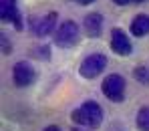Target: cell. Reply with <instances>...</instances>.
<instances>
[{
  "instance_id": "obj_13",
  "label": "cell",
  "mask_w": 149,
  "mask_h": 131,
  "mask_svg": "<svg viewBox=\"0 0 149 131\" xmlns=\"http://www.w3.org/2000/svg\"><path fill=\"white\" fill-rule=\"evenodd\" d=\"M0 40H2V47H4V54H8L10 52V45L6 40V34H0Z\"/></svg>"
},
{
  "instance_id": "obj_17",
  "label": "cell",
  "mask_w": 149,
  "mask_h": 131,
  "mask_svg": "<svg viewBox=\"0 0 149 131\" xmlns=\"http://www.w3.org/2000/svg\"><path fill=\"white\" fill-rule=\"evenodd\" d=\"M71 131H81V129H71Z\"/></svg>"
},
{
  "instance_id": "obj_12",
  "label": "cell",
  "mask_w": 149,
  "mask_h": 131,
  "mask_svg": "<svg viewBox=\"0 0 149 131\" xmlns=\"http://www.w3.org/2000/svg\"><path fill=\"white\" fill-rule=\"evenodd\" d=\"M135 79L139 81V83H149V69L147 67H137L135 69Z\"/></svg>"
},
{
  "instance_id": "obj_4",
  "label": "cell",
  "mask_w": 149,
  "mask_h": 131,
  "mask_svg": "<svg viewBox=\"0 0 149 131\" xmlns=\"http://www.w3.org/2000/svg\"><path fill=\"white\" fill-rule=\"evenodd\" d=\"M105 65H107V59L103 54H89L81 65V75L87 79H93L105 69Z\"/></svg>"
},
{
  "instance_id": "obj_2",
  "label": "cell",
  "mask_w": 149,
  "mask_h": 131,
  "mask_svg": "<svg viewBox=\"0 0 149 131\" xmlns=\"http://www.w3.org/2000/svg\"><path fill=\"white\" fill-rule=\"evenodd\" d=\"M103 93H105L107 99H111L115 103H121L125 97V79L121 75H109L103 81Z\"/></svg>"
},
{
  "instance_id": "obj_1",
  "label": "cell",
  "mask_w": 149,
  "mask_h": 131,
  "mask_svg": "<svg viewBox=\"0 0 149 131\" xmlns=\"http://www.w3.org/2000/svg\"><path fill=\"white\" fill-rule=\"evenodd\" d=\"M73 121L87 127H99L103 121V109L95 101H87L73 111Z\"/></svg>"
},
{
  "instance_id": "obj_3",
  "label": "cell",
  "mask_w": 149,
  "mask_h": 131,
  "mask_svg": "<svg viewBox=\"0 0 149 131\" xmlns=\"http://www.w3.org/2000/svg\"><path fill=\"white\" fill-rule=\"evenodd\" d=\"M79 38V24L73 20H65L61 28L56 30L54 34V43L61 47V49H67V47H73Z\"/></svg>"
},
{
  "instance_id": "obj_18",
  "label": "cell",
  "mask_w": 149,
  "mask_h": 131,
  "mask_svg": "<svg viewBox=\"0 0 149 131\" xmlns=\"http://www.w3.org/2000/svg\"><path fill=\"white\" fill-rule=\"evenodd\" d=\"M133 2H141V0H133Z\"/></svg>"
},
{
  "instance_id": "obj_11",
  "label": "cell",
  "mask_w": 149,
  "mask_h": 131,
  "mask_svg": "<svg viewBox=\"0 0 149 131\" xmlns=\"http://www.w3.org/2000/svg\"><path fill=\"white\" fill-rule=\"evenodd\" d=\"M137 127L141 131H149V107L139 109V113H137Z\"/></svg>"
},
{
  "instance_id": "obj_5",
  "label": "cell",
  "mask_w": 149,
  "mask_h": 131,
  "mask_svg": "<svg viewBox=\"0 0 149 131\" xmlns=\"http://www.w3.org/2000/svg\"><path fill=\"white\" fill-rule=\"evenodd\" d=\"M111 49L117 52V54H121V56H127V54H131V51H133L129 36L125 34L121 28H113V32H111Z\"/></svg>"
},
{
  "instance_id": "obj_15",
  "label": "cell",
  "mask_w": 149,
  "mask_h": 131,
  "mask_svg": "<svg viewBox=\"0 0 149 131\" xmlns=\"http://www.w3.org/2000/svg\"><path fill=\"white\" fill-rule=\"evenodd\" d=\"M45 131H61V129H58L56 125H50V127H47V129H45Z\"/></svg>"
},
{
  "instance_id": "obj_7",
  "label": "cell",
  "mask_w": 149,
  "mask_h": 131,
  "mask_svg": "<svg viewBox=\"0 0 149 131\" xmlns=\"http://www.w3.org/2000/svg\"><path fill=\"white\" fill-rule=\"evenodd\" d=\"M0 18L4 22H14L16 28H22L20 22V12L16 8V0H0Z\"/></svg>"
},
{
  "instance_id": "obj_6",
  "label": "cell",
  "mask_w": 149,
  "mask_h": 131,
  "mask_svg": "<svg viewBox=\"0 0 149 131\" xmlns=\"http://www.w3.org/2000/svg\"><path fill=\"white\" fill-rule=\"evenodd\" d=\"M34 77H36V73H34V69H32L28 63H16L14 69H12V79H14V83H16L18 87L30 85V83L34 81Z\"/></svg>"
},
{
  "instance_id": "obj_8",
  "label": "cell",
  "mask_w": 149,
  "mask_h": 131,
  "mask_svg": "<svg viewBox=\"0 0 149 131\" xmlns=\"http://www.w3.org/2000/svg\"><path fill=\"white\" fill-rule=\"evenodd\" d=\"M54 24H56V12H50V14H47V16L34 20L32 30H34V34H38V36H47L49 32H52Z\"/></svg>"
},
{
  "instance_id": "obj_16",
  "label": "cell",
  "mask_w": 149,
  "mask_h": 131,
  "mask_svg": "<svg viewBox=\"0 0 149 131\" xmlns=\"http://www.w3.org/2000/svg\"><path fill=\"white\" fill-rule=\"evenodd\" d=\"M74 2H79V4H91L93 0H74Z\"/></svg>"
},
{
  "instance_id": "obj_14",
  "label": "cell",
  "mask_w": 149,
  "mask_h": 131,
  "mask_svg": "<svg viewBox=\"0 0 149 131\" xmlns=\"http://www.w3.org/2000/svg\"><path fill=\"white\" fill-rule=\"evenodd\" d=\"M117 4H121V6H125V4H129V2H133V0H115Z\"/></svg>"
},
{
  "instance_id": "obj_10",
  "label": "cell",
  "mask_w": 149,
  "mask_h": 131,
  "mask_svg": "<svg viewBox=\"0 0 149 131\" xmlns=\"http://www.w3.org/2000/svg\"><path fill=\"white\" fill-rule=\"evenodd\" d=\"M131 32L135 36H145L149 34V14H139L131 22Z\"/></svg>"
},
{
  "instance_id": "obj_9",
  "label": "cell",
  "mask_w": 149,
  "mask_h": 131,
  "mask_svg": "<svg viewBox=\"0 0 149 131\" xmlns=\"http://www.w3.org/2000/svg\"><path fill=\"white\" fill-rule=\"evenodd\" d=\"M101 28H103V16L97 14V12L87 14V18H85V30H87V34L89 36H99Z\"/></svg>"
}]
</instances>
